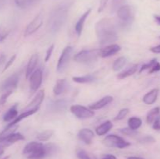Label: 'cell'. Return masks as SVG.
<instances>
[{
    "label": "cell",
    "mask_w": 160,
    "mask_h": 159,
    "mask_svg": "<svg viewBox=\"0 0 160 159\" xmlns=\"http://www.w3.org/2000/svg\"><path fill=\"white\" fill-rule=\"evenodd\" d=\"M95 33L101 45L115 42L118 39L116 26L112 20L102 19L95 25Z\"/></svg>",
    "instance_id": "1"
},
{
    "label": "cell",
    "mask_w": 160,
    "mask_h": 159,
    "mask_svg": "<svg viewBox=\"0 0 160 159\" xmlns=\"http://www.w3.org/2000/svg\"><path fill=\"white\" fill-rule=\"evenodd\" d=\"M71 4L69 1L63 2L52 11L48 20V29L52 34H56L66 23Z\"/></svg>",
    "instance_id": "2"
},
{
    "label": "cell",
    "mask_w": 160,
    "mask_h": 159,
    "mask_svg": "<svg viewBox=\"0 0 160 159\" xmlns=\"http://www.w3.org/2000/svg\"><path fill=\"white\" fill-rule=\"evenodd\" d=\"M23 154L28 159H43L48 156L45 144L35 141L28 143L23 148Z\"/></svg>",
    "instance_id": "3"
},
{
    "label": "cell",
    "mask_w": 160,
    "mask_h": 159,
    "mask_svg": "<svg viewBox=\"0 0 160 159\" xmlns=\"http://www.w3.org/2000/svg\"><path fill=\"white\" fill-rule=\"evenodd\" d=\"M98 49H91V50H82L78 54L74 55V60L77 62L80 63L88 64L95 62L97 58L99 56Z\"/></svg>",
    "instance_id": "4"
},
{
    "label": "cell",
    "mask_w": 160,
    "mask_h": 159,
    "mask_svg": "<svg viewBox=\"0 0 160 159\" xmlns=\"http://www.w3.org/2000/svg\"><path fill=\"white\" fill-rule=\"evenodd\" d=\"M103 143L108 147H115L119 149H123L131 145L129 142L126 141L124 139L115 134H111L105 137Z\"/></svg>",
    "instance_id": "5"
},
{
    "label": "cell",
    "mask_w": 160,
    "mask_h": 159,
    "mask_svg": "<svg viewBox=\"0 0 160 159\" xmlns=\"http://www.w3.org/2000/svg\"><path fill=\"white\" fill-rule=\"evenodd\" d=\"M117 17L121 20V24L123 26L129 25L132 23L134 20V11L131 6H123L117 11Z\"/></svg>",
    "instance_id": "6"
},
{
    "label": "cell",
    "mask_w": 160,
    "mask_h": 159,
    "mask_svg": "<svg viewBox=\"0 0 160 159\" xmlns=\"http://www.w3.org/2000/svg\"><path fill=\"white\" fill-rule=\"evenodd\" d=\"M73 51V49L71 46H67L63 49L57 63V71L59 73H62L67 69L69 62L71 59Z\"/></svg>",
    "instance_id": "7"
},
{
    "label": "cell",
    "mask_w": 160,
    "mask_h": 159,
    "mask_svg": "<svg viewBox=\"0 0 160 159\" xmlns=\"http://www.w3.org/2000/svg\"><path fill=\"white\" fill-rule=\"evenodd\" d=\"M70 112L78 118L81 119H86V118H90L95 115L93 110L84 106L79 105V104H73L70 106Z\"/></svg>",
    "instance_id": "8"
},
{
    "label": "cell",
    "mask_w": 160,
    "mask_h": 159,
    "mask_svg": "<svg viewBox=\"0 0 160 159\" xmlns=\"http://www.w3.org/2000/svg\"><path fill=\"white\" fill-rule=\"evenodd\" d=\"M71 101L69 99H59L56 101H52L50 104H48V107L51 112H56V113H60V112H64L67 107L69 106Z\"/></svg>",
    "instance_id": "9"
},
{
    "label": "cell",
    "mask_w": 160,
    "mask_h": 159,
    "mask_svg": "<svg viewBox=\"0 0 160 159\" xmlns=\"http://www.w3.org/2000/svg\"><path fill=\"white\" fill-rule=\"evenodd\" d=\"M20 80V76L17 73H14L12 76H9L7 79L5 80L2 84L0 86V90L2 91H7V90H12V89L17 87V84Z\"/></svg>",
    "instance_id": "10"
},
{
    "label": "cell",
    "mask_w": 160,
    "mask_h": 159,
    "mask_svg": "<svg viewBox=\"0 0 160 159\" xmlns=\"http://www.w3.org/2000/svg\"><path fill=\"white\" fill-rule=\"evenodd\" d=\"M42 23H43V18H42V15L40 13L36 16L34 20L27 26L24 31V36L27 37V36L31 35V34H34L42 26Z\"/></svg>",
    "instance_id": "11"
},
{
    "label": "cell",
    "mask_w": 160,
    "mask_h": 159,
    "mask_svg": "<svg viewBox=\"0 0 160 159\" xmlns=\"http://www.w3.org/2000/svg\"><path fill=\"white\" fill-rule=\"evenodd\" d=\"M42 72L40 69L34 72L30 76V88L32 91H36L40 87L42 83Z\"/></svg>",
    "instance_id": "12"
},
{
    "label": "cell",
    "mask_w": 160,
    "mask_h": 159,
    "mask_svg": "<svg viewBox=\"0 0 160 159\" xmlns=\"http://www.w3.org/2000/svg\"><path fill=\"white\" fill-rule=\"evenodd\" d=\"M120 50H121V47L120 45H117V44L108 45V46L100 49L99 56L102 58L110 57V56L114 55L117 52H119Z\"/></svg>",
    "instance_id": "13"
},
{
    "label": "cell",
    "mask_w": 160,
    "mask_h": 159,
    "mask_svg": "<svg viewBox=\"0 0 160 159\" xmlns=\"http://www.w3.org/2000/svg\"><path fill=\"white\" fill-rule=\"evenodd\" d=\"M44 98H45V91L42 90H39L37 93V94L35 95L34 99L32 100V101L25 108L23 111H29L31 110V109L36 108H39L40 104L43 101Z\"/></svg>",
    "instance_id": "14"
},
{
    "label": "cell",
    "mask_w": 160,
    "mask_h": 159,
    "mask_svg": "<svg viewBox=\"0 0 160 159\" xmlns=\"http://www.w3.org/2000/svg\"><path fill=\"white\" fill-rule=\"evenodd\" d=\"M78 138L84 142L86 144H91L92 140L94 138V132L93 131L89 129H82L79 131L78 134Z\"/></svg>",
    "instance_id": "15"
},
{
    "label": "cell",
    "mask_w": 160,
    "mask_h": 159,
    "mask_svg": "<svg viewBox=\"0 0 160 159\" xmlns=\"http://www.w3.org/2000/svg\"><path fill=\"white\" fill-rule=\"evenodd\" d=\"M69 88V84L65 79L58 80L56 84L53 87V92L56 95H60L65 91H67Z\"/></svg>",
    "instance_id": "16"
},
{
    "label": "cell",
    "mask_w": 160,
    "mask_h": 159,
    "mask_svg": "<svg viewBox=\"0 0 160 159\" xmlns=\"http://www.w3.org/2000/svg\"><path fill=\"white\" fill-rule=\"evenodd\" d=\"M38 62V55L34 54L31 55L29 62H28V66H27L26 70V78H29L31 75L35 71V68Z\"/></svg>",
    "instance_id": "17"
},
{
    "label": "cell",
    "mask_w": 160,
    "mask_h": 159,
    "mask_svg": "<svg viewBox=\"0 0 160 159\" xmlns=\"http://www.w3.org/2000/svg\"><path fill=\"white\" fill-rule=\"evenodd\" d=\"M113 101V98L111 96H106L104 98H102L101 100L98 101L97 102L94 103V104H91L89 108L92 109V110H98V109H101L102 108H104L105 106L107 105L108 104L111 103Z\"/></svg>",
    "instance_id": "18"
},
{
    "label": "cell",
    "mask_w": 160,
    "mask_h": 159,
    "mask_svg": "<svg viewBox=\"0 0 160 159\" xmlns=\"http://www.w3.org/2000/svg\"><path fill=\"white\" fill-rule=\"evenodd\" d=\"M159 89L155 88L152 89V90H150L149 92L146 94L144 96L143 98V101L144 103H145L146 104H152L156 102V101L157 100L158 95H159Z\"/></svg>",
    "instance_id": "19"
},
{
    "label": "cell",
    "mask_w": 160,
    "mask_h": 159,
    "mask_svg": "<svg viewBox=\"0 0 160 159\" xmlns=\"http://www.w3.org/2000/svg\"><path fill=\"white\" fill-rule=\"evenodd\" d=\"M91 11H92V9H88V10L86 11V12H84L81 17H80L78 23H76V26H75V31H76L78 36H81V33H82V31H83V28H84V23H85V20H87L89 14L91 13Z\"/></svg>",
    "instance_id": "20"
},
{
    "label": "cell",
    "mask_w": 160,
    "mask_h": 159,
    "mask_svg": "<svg viewBox=\"0 0 160 159\" xmlns=\"http://www.w3.org/2000/svg\"><path fill=\"white\" fill-rule=\"evenodd\" d=\"M38 109H39V108H36L31 109V110H29V111H24L23 113L20 114V115H18V116H17L15 119H13L12 121H11V123H9V124H8L7 126H16V125H17V123H20L21 120L24 119V118H26L27 117L30 116V115H33V114L35 113V112H37Z\"/></svg>",
    "instance_id": "21"
},
{
    "label": "cell",
    "mask_w": 160,
    "mask_h": 159,
    "mask_svg": "<svg viewBox=\"0 0 160 159\" xmlns=\"http://www.w3.org/2000/svg\"><path fill=\"white\" fill-rule=\"evenodd\" d=\"M17 104H14L13 106L10 108L7 112L3 115V121L9 122L12 121L18 116V111H17Z\"/></svg>",
    "instance_id": "22"
},
{
    "label": "cell",
    "mask_w": 160,
    "mask_h": 159,
    "mask_svg": "<svg viewBox=\"0 0 160 159\" xmlns=\"http://www.w3.org/2000/svg\"><path fill=\"white\" fill-rule=\"evenodd\" d=\"M112 128V123L111 121H106L103 123L102 124L100 125L99 126L96 128V133L98 136H103L107 133L109 130Z\"/></svg>",
    "instance_id": "23"
},
{
    "label": "cell",
    "mask_w": 160,
    "mask_h": 159,
    "mask_svg": "<svg viewBox=\"0 0 160 159\" xmlns=\"http://www.w3.org/2000/svg\"><path fill=\"white\" fill-rule=\"evenodd\" d=\"M23 140H24V137L21 133H20V132H14V133L9 135L8 137H6L2 143H5L6 145H10L16 143V142Z\"/></svg>",
    "instance_id": "24"
},
{
    "label": "cell",
    "mask_w": 160,
    "mask_h": 159,
    "mask_svg": "<svg viewBox=\"0 0 160 159\" xmlns=\"http://www.w3.org/2000/svg\"><path fill=\"white\" fill-rule=\"evenodd\" d=\"M40 0H14L17 7L20 9H28L34 6Z\"/></svg>",
    "instance_id": "25"
},
{
    "label": "cell",
    "mask_w": 160,
    "mask_h": 159,
    "mask_svg": "<svg viewBox=\"0 0 160 159\" xmlns=\"http://www.w3.org/2000/svg\"><path fill=\"white\" fill-rule=\"evenodd\" d=\"M17 128H18V126H17V125L12 126H6V127L5 128L4 130L2 131V132H0V143H2L6 137H8L12 133H14Z\"/></svg>",
    "instance_id": "26"
},
{
    "label": "cell",
    "mask_w": 160,
    "mask_h": 159,
    "mask_svg": "<svg viewBox=\"0 0 160 159\" xmlns=\"http://www.w3.org/2000/svg\"><path fill=\"white\" fill-rule=\"evenodd\" d=\"M96 80L95 75L93 74H89L87 76H74L73 77V80L74 82L78 83V84H87V83L93 82Z\"/></svg>",
    "instance_id": "27"
},
{
    "label": "cell",
    "mask_w": 160,
    "mask_h": 159,
    "mask_svg": "<svg viewBox=\"0 0 160 159\" xmlns=\"http://www.w3.org/2000/svg\"><path fill=\"white\" fill-rule=\"evenodd\" d=\"M137 69H138V65H132V66L129 67V68L127 69V70H124V71L119 73V74L117 75V78L120 80H123L124 79V78L129 77V76H132L133 74H134V73L137 72Z\"/></svg>",
    "instance_id": "28"
},
{
    "label": "cell",
    "mask_w": 160,
    "mask_h": 159,
    "mask_svg": "<svg viewBox=\"0 0 160 159\" xmlns=\"http://www.w3.org/2000/svg\"><path fill=\"white\" fill-rule=\"evenodd\" d=\"M160 113V108L159 107H156L152 109L148 113L146 116V121L148 124H151V123H154L155 120L156 119L158 116H159Z\"/></svg>",
    "instance_id": "29"
},
{
    "label": "cell",
    "mask_w": 160,
    "mask_h": 159,
    "mask_svg": "<svg viewBox=\"0 0 160 159\" xmlns=\"http://www.w3.org/2000/svg\"><path fill=\"white\" fill-rule=\"evenodd\" d=\"M142 121L138 117H131L128 119V126L133 130H137L142 126Z\"/></svg>",
    "instance_id": "30"
},
{
    "label": "cell",
    "mask_w": 160,
    "mask_h": 159,
    "mask_svg": "<svg viewBox=\"0 0 160 159\" xmlns=\"http://www.w3.org/2000/svg\"><path fill=\"white\" fill-rule=\"evenodd\" d=\"M53 133H54V132H53V130H51V129L45 130L38 134L37 139L39 141H47V140H48L51 138Z\"/></svg>",
    "instance_id": "31"
},
{
    "label": "cell",
    "mask_w": 160,
    "mask_h": 159,
    "mask_svg": "<svg viewBox=\"0 0 160 159\" xmlns=\"http://www.w3.org/2000/svg\"><path fill=\"white\" fill-rule=\"evenodd\" d=\"M127 59L125 57H120L114 62L113 65H112V70L114 71H118V70H121L123 67V65L126 64Z\"/></svg>",
    "instance_id": "32"
},
{
    "label": "cell",
    "mask_w": 160,
    "mask_h": 159,
    "mask_svg": "<svg viewBox=\"0 0 160 159\" xmlns=\"http://www.w3.org/2000/svg\"><path fill=\"white\" fill-rule=\"evenodd\" d=\"M77 156L79 159H97L95 156L90 154L83 149L77 150Z\"/></svg>",
    "instance_id": "33"
},
{
    "label": "cell",
    "mask_w": 160,
    "mask_h": 159,
    "mask_svg": "<svg viewBox=\"0 0 160 159\" xmlns=\"http://www.w3.org/2000/svg\"><path fill=\"white\" fill-rule=\"evenodd\" d=\"M9 32H10V30L7 26L2 24L0 25V42H2L6 40V38L9 34Z\"/></svg>",
    "instance_id": "34"
},
{
    "label": "cell",
    "mask_w": 160,
    "mask_h": 159,
    "mask_svg": "<svg viewBox=\"0 0 160 159\" xmlns=\"http://www.w3.org/2000/svg\"><path fill=\"white\" fill-rule=\"evenodd\" d=\"M120 132L127 136H130V137H134V136L138 135V132H137V130H133V129H130L129 127L124 128V129H120Z\"/></svg>",
    "instance_id": "35"
},
{
    "label": "cell",
    "mask_w": 160,
    "mask_h": 159,
    "mask_svg": "<svg viewBox=\"0 0 160 159\" xmlns=\"http://www.w3.org/2000/svg\"><path fill=\"white\" fill-rule=\"evenodd\" d=\"M128 113H129V109L128 108L121 109V110L119 112V113L117 114V116L115 117V118H114V119H115L116 121H119V120L123 119V118H124L125 117L128 115Z\"/></svg>",
    "instance_id": "36"
},
{
    "label": "cell",
    "mask_w": 160,
    "mask_h": 159,
    "mask_svg": "<svg viewBox=\"0 0 160 159\" xmlns=\"http://www.w3.org/2000/svg\"><path fill=\"white\" fill-rule=\"evenodd\" d=\"M12 90H7L1 95V97H0V105H3L6 102V101L9 98V97L12 94Z\"/></svg>",
    "instance_id": "37"
},
{
    "label": "cell",
    "mask_w": 160,
    "mask_h": 159,
    "mask_svg": "<svg viewBox=\"0 0 160 159\" xmlns=\"http://www.w3.org/2000/svg\"><path fill=\"white\" fill-rule=\"evenodd\" d=\"M156 62H157V59H153L152 60H151L149 62H148V63L144 64V65H142V67H141L140 71H139V72H140V73H142V71H145V70H148V69H151L153 65H154L156 63Z\"/></svg>",
    "instance_id": "38"
},
{
    "label": "cell",
    "mask_w": 160,
    "mask_h": 159,
    "mask_svg": "<svg viewBox=\"0 0 160 159\" xmlns=\"http://www.w3.org/2000/svg\"><path fill=\"white\" fill-rule=\"evenodd\" d=\"M141 143H154L156 141L155 138L152 136H145V137H142L141 139H139L138 140Z\"/></svg>",
    "instance_id": "39"
},
{
    "label": "cell",
    "mask_w": 160,
    "mask_h": 159,
    "mask_svg": "<svg viewBox=\"0 0 160 159\" xmlns=\"http://www.w3.org/2000/svg\"><path fill=\"white\" fill-rule=\"evenodd\" d=\"M54 47H55L54 45H52L51 46L48 48V50H47L46 51V55H45V62H48V61L50 59V58H51V55H52V53L53 50H54Z\"/></svg>",
    "instance_id": "40"
},
{
    "label": "cell",
    "mask_w": 160,
    "mask_h": 159,
    "mask_svg": "<svg viewBox=\"0 0 160 159\" xmlns=\"http://www.w3.org/2000/svg\"><path fill=\"white\" fill-rule=\"evenodd\" d=\"M16 58H17V55H12V57L10 58V59H9V60L7 62H6V65H5V67H4V69H3L2 72L6 71V70H8V69H9V67H10V65H12V64L14 62V61H15Z\"/></svg>",
    "instance_id": "41"
},
{
    "label": "cell",
    "mask_w": 160,
    "mask_h": 159,
    "mask_svg": "<svg viewBox=\"0 0 160 159\" xmlns=\"http://www.w3.org/2000/svg\"><path fill=\"white\" fill-rule=\"evenodd\" d=\"M152 127L153 129H156V130H160V115H159V116L156 118V119L154 121Z\"/></svg>",
    "instance_id": "42"
},
{
    "label": "cell",
    "mask_w": 160,
    "mask_h": 159,
    "mask_svg": "<svg viewBox=\"0 0 160 159\" xmlns=\"http://www.w3.org/2000/svg\"><path fill=\"white\" fill-rule=\"evenodd\" d=\"M108 2H109V0H101V2H100L99 8H98V12H101L104 10L106 5H107Z\"/></svg>",
    "instance_id": "43"
},
{
    "label": "cell",
    "mask_w": 160,
    "mask_h": 159,
    "mask_svg": "<svg viewBox=\"0 0 160 159\" xmlns=\"http://www.w3.org/2000/svg\"><path fill=\"white\" fill-rule=\"evenodd\" d=\"M10 0H0V11L3 10L9 5Z\"/></svg>",
    "instance_id": "44"
},
{
    "label": "cell",
    "mask_w": 160,
    "mask_h": 159,
    "mask_svg": "<svg viewBox=\"0 0 160 159\" xmlns=\"http://www.w3.org/2000/svg\"><path fill=\"white\" fill-rule=\"evenodd\" d=\"M160 70V63L159 62H156L154 65L151 68V70H149V73H155V72H158Z\"/></svg>",
    "instance_id": "45"
},
{
    "label": "cell",
    "mask_w": 160,
    "mask_h": 159,
    "mask_svg": "<svg viewBox=\"0 0 160 159\" xmlns=\"http://www.w3.org/2000/svg\"><path fill=\"white\" fill-rule=\"evenodd\" d=\"M101 159H117L116 156H114L113 154H104V155L102 156Z\"/></svg>",
    "instance_id": "46"
},
{
    "label": "cell",
    "mask_w": 160,
    "mask_h": 159,
    "mask_svg": "<svg viewBox=\"0 0 160 159\" xmlns=\"http://www.w3.org/2000/svg\"><path fill=\"white\" fill-rule=\"evenodd\" d=\"M150 51L153 53H156V54H159L160 53V45H157L156 47H152L150 48Z\"/></svg>",
    "instance_id": "47"
},
{
    "label": "cell",
    "mask_w": 160,
    "mask_h": 159,
    "mask_svg": "<svg viewBox=\"0 0 160 159\" xmlns=\"http://www.w3.org/2000/svg\"><path fill=\"white\" fill-rule=\"evenodd\" d=\"M154 18L155 20H156V23H157L159 25H160V16H158V15L154 16Z\"/></svg>",
    "instance_id": "48"
},
{
    "label": "cell",
    "mask_w": 160,
    "mask_h": 159,
    "mask_svg": "<svg viewBox=\"0 0 160 159\" xmlns=\"http://www.w3.org/2000/svg\"><path fill=\"white\" fill-rule=\"evenodd\" d=\"M5 59H6V57H5L4 55L3 54L0 55V64H1L2 62H3V61L5 60Z\"/></svg>",
    "instance_id": "49"
},
{
    "label": "cell",
    "mask_w": 160,
    "mask_h": 159,
    "mask_svg": "<svg viewBox=\"0 0 160 159\" xmlns=\"http://www.w3.org/2000/svg\"><path fill=\"white\" fill-rule=\"evenodd\" d=\"M4 153V146H2L0 145V156Z\"/></svg>",
    "instance_id": "50"
},
{
    "label": "cell",
    "mask_w": 160,
    "mask_h": 159,
    "mask_svg": "<svg viewBox=\"0 0 160 159\" xmlns=\"http://www.w3.org/2000/svg\"><path fill=\"white\" fill-rule=\"evenodd\" d=\"M128 159H144V158H142V157H134V156H132V157H128Z\"/></svg>",
    "instance_id": "51"
},
{
    "label": "cell",
    "mask_w": 160,
    "mask_h": 159,
    "mask_svg": "<svg viewBox=\"0 0 160 159\" xmlns=\"http://www.w3.org/2000/svg\"><path fill=\"white\" fill-rule=\"evenodd\" d=\"M9 156H6V157H5L3 159H9Z\"/></svg>",
    "instance_id": "52"
},
{
    "label": "cell",
    "mask_w": 160,
    "mask_h": 159,
    "mask_svg": "<svg viewBox=\"0 0 160 159\" xmlns=\"http://www.w3.org/2000/svg\"></svg>",
    "instance_id": "53"
}]
</instances>
